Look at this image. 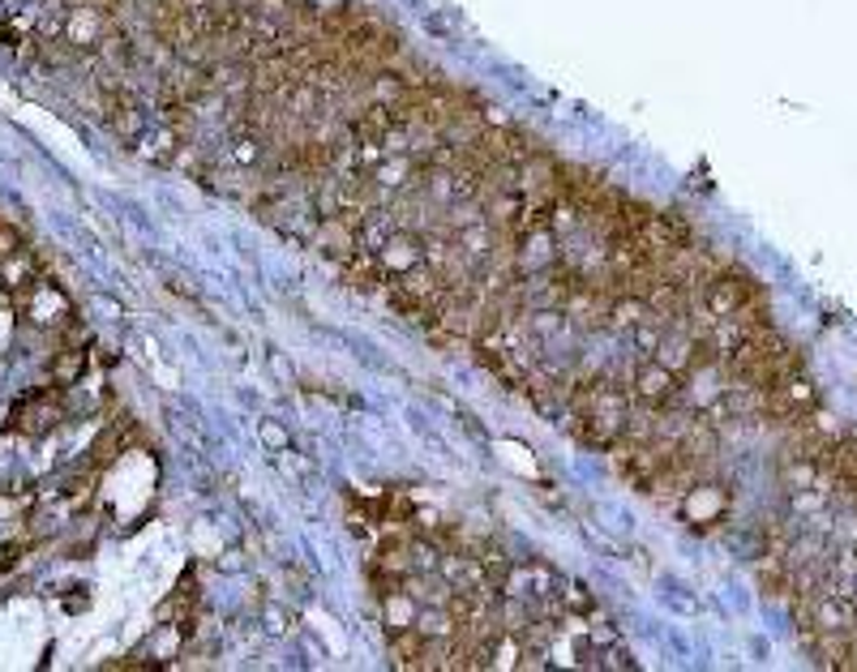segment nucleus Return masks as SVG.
<instances>
[{"mask_svg": "<svg viewBox=\"0 0 857 672\" xmlns=\"http://www.w3.org/2000/svg\"><path fill=\"white\" fill-rule=\"evenodd\" d=\"M755 296H763V287L746 274V270L729 266L720 270L712 283L704 287V309L712 313V318H733L742 304H750Z\"/></svg>", "mask_w": 857, "mask_h": 672, "instance_id": "f257e3e1", "label": "nucleus"}, {"mask_svg": "<svg viewBox=\"0 0 857 672\" xmlns=\"http://www.w3.org/2000/svg\"><path fill=\"white\" fill-rule=\"evenodd\" d=\"M609 304H613V291H605V287H596V283H587L579 274V283H574L567 304H562V318L571 326H579V331H600L609 322Z\"/></svg>", "mask_w": 857, "mask_h": 672, "instance_id": "f03ea898", "label": "nucleus"}, {"mask_svg": "<svg viewBox=\"0 0 857 672\" xmlns=\"http://www.w3.org/2000/svg\"><path fill=\"white\" fill-rule=\"evenodd\" d=\"M682 377L673 373V369H665L660 360L656 364H639V373H635V382H631V399L643 407H673L682 403Z\"/></svg>", "mask_w": 857, "mask_h": 672, "instance_id": "7ed1b4c3", "label": "nucleus"}, {"mask_svg": "<svg viewBox=\"0 0 857 672\" xmlns=\"http://www.w3.org/2000/svg\"><path fill=\"white\" fill-rule=\"evenodd\" d=\"M318 249L344 266V262L360 249L357 223H352L348 214H326V219H318Z\"/></svg>", "mask_w": 857, "mask_h": 672, "instance_id": "20e7f679", "label": "nucleus"}, {"mask_svg": "<svg viewBox=\"0 0 857 672\" xmlns=\"http://www.w3.org/2000/svg\"><path fill=\"white\" fill-rule=\"evenodd\" d=\"M57 420H61V395L57 390H39V395H30L26 403L17 407V428L30 433V437L48 433Z\"/></svg>", "mask_w": 857, "mask_h": 672, "instance_id": "39448f33", "label": "nucleus"}, {"mask_svg": "<svg viewBox=\"0 0 857 672\" xmlns=\"http://www.w3.org/2000/svg\"><path fill=\"white\" fill-rule=\"evenodd\" d=\"M344 283L360 291V296H377V291H386V270L377 262V253H369V249H357L348 262H344Z\"/></svg>", "mask_w": 857, "mask_h": 672, "instance_id": "423d86ee", "label": "nucleus"}, {"mask_svg": "<svg viewBox=\"0 0 857 672\" xmlns=\"http://www.w3.org/2000/svg\"><path fill=\"white\" fill-rule=\"evenodd\" d=\"M421 253H425V240L417 236V232H395L382 249H377V262L386 270V278H395L399 270L417 266L421 262Z\"/></svg>", "mask_w": 857, "mask_h": 672, "instance_id": "0eeeda50", "label": "nucleus"}, {"mask_svg": "<svg viewBox=\"0 0 857 672\" xmlns=\"http://www.w3.org/2000/svg\"><path fill=\"white\" fill-rule=\"evenodd\" d=\"M724 506H729V493L720 488V484H695L686 497H682V510H686V519L695 523V527H704V523H712L724 514Z\"/></svg>", "mask_w": 857, "mask_h": 672, "instance_id": "6e6552de", "label": "nucleus"}, {"mask_svg": "<svg viewBox=\"0 0 857 672\" xmlns=\"http://www.w3.org/2000/svg\"><path fill=\"white\" fill-rule=\"evenodd\" d=\"M421 651H425V630L421 625H403V630L390 634V660H395V669L421 672Z\"/></svg>", "mask_w": 857, "mask_h": 672, "instance_id": "1a4fd4ad", "label": "nucleus"}, {"mask_svg": "<svg viewBox=\"0 0 857 672\" xmlns=\"http://www.w3.org/2000/svg\"><path fill=\"white\" fill-rule=\"evenodd\" d=\"M643 318H647V304L635 300V296H613V304H609V322H605V331H618V335H631L635 326H639Z\"/></svg>", "mask_w": 857, "mask_h": 672, "instance_id": "9d476101", "label": "nucleus"}, {"mask_svg": "<svg viewBox=\"0 0 857 672\" xmlns=\"http://www.w3.org/2000/svg\"><path fill=\"white\" fill-rule=\"evenodd\" d=\"M386 600V625L390 630H403V625H417V617H421V605L399 587V592H390V596H382Z\"/></svg>", "mask_w": 857, "mask_h": 672, "instance_id": "9b49d317", "label": "nucleus"}, {"mask_svg": "<svg viewBox=\"0 0 857 672\" xmlns=\"http://www.w3.org/2000/svg\"><path fill=\"white\" fill-rule=\"evenodd\" d=\"M82 373H86V351H77V347L61 351V356L52 360V382H57V386H73Z\"/></svg>", "mask_w": 857, "mask_h": 672, "instance_id": "f8f14e48", "label": "nucleus"}, {"mask_svg": "<svg viewBox=\"0 0 857 672\" xmlns=\"http://www.w3.org/2000/svg\"><path fill=\"white\" fill-rule=\"evenodd\" d=\"M0 278H4V287H9V291L30 287V283H35V278H30V258H26V253L4 258V262H0Z\"/></svg>", "mask_w": 857, "mask_h": 672, "instance_id": "ddd939ff", "label": "nucleus"}, {"mask_svg": "<svg viewBox=\"0 0 857 672\" xmlns=\"http://www.w3.org/2000/svg\"><path fill=\"white\" fill-rule=\"evenodd\" d=\"M90 455H95V468H108V463L121 455V428H103V433L95 437Z\"/></svg>", "mask_w": 857, "mask_h": 672, "instance_id": "4468645a", "label": "nucleus"}, {"mask_svg": "<svg viewBox=\"0 0 857 672\" xmlns=\"http://www.w3.org/2000/svg\"><path fill=\"white\" fill-rule=\"evenodd\" d=\"M13 253H22V240H17V227H9V223H0V262H4V258H13Z\"/></svg>", "mask_w": 857, "mask_h": 672, "instance_id": "2eb2a0df", "label": "nucleus"}, {"mask_svg": "<svg viewBox=\"0 0 857 672\" xmlns=\"http://www.w3.org/2000/svg\"><path fill=\"white\" fill-rule=\"evenodd\" d=\"M70 343H86V331H82V326H70Z\"/></svg>", "mask_w": 857, "mask_h": 672, "instance_id": "dca6fc26", "label": "nucleus"}]
</instances>
